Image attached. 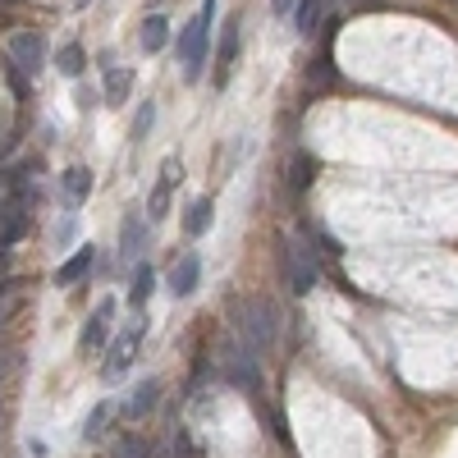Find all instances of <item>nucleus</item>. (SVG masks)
<instances>
[{
    "instance_id": "obj_1",
    "label": "nucleus",
    "mask_w": 458,
    "mask_h": 458,
    "mask_svg": "<svg viewBox=\"0 0 458 458\" xmlns=\"http://www.w3.org/2000/svg\"><path fill=\"white\" fill-rule=\"evenodd\" d=\"M216 0H202V10L188 19L174 37V60L183 64V79L198 83L202 79V64H207V51H211V28H216Z\"/></svg>"
},
{
    "instance_id": "obj_2",
    "label": "nucleus",
    "mask_w": 458,
    "mask_h": 458,
    "mask_svg": "<svg viewBox=\"0 0 458 458\" xmlns=\"http://www.w3.org/2000/svg\"><path fill=\"white\" fill-rule=\"evenodd\" d=\"M276 335H280V312H276V302L248 298L243 308H239V321H234V339H243L248 349L261 358V353H271Z\"/></svg>"
},
{
    "instance_id": "obj_3",
    "label": "nucleus",
    "mask_w": 458,
    "mask_h": 458,
    "mask_svg": "<svg viewBox=\"0 0 458 458\" xmlns=\"http://www.w3.org/2000/svg\"><path fill=\"white\" fill-rule=\"evenodd\" d=\"M220 371H225V380L234 390H248V394H257L261 390V358L248 349L243 339H229L225 344V353H220Z\"/></svg>"
},
{
    "instance_id": "obj_4",
    "label": "nucleus",
    "mask_w": 458,
    "mask_h": 458,
    "mask_svg": "<svg viewBox=\"0 0 458 458\" xmlns=\"http://www.w3.org/2000/svg\"><path fill=\"white\" fill-rule=\"evenodd\" d=\"M280 271H284V284L302 298V293H312L321 271H317V261L308 257V248H302L298 239H280Z\"/></svg>"
},
{
    "instance_id": "obj_5",
    "label": "nucleus",
    "mask_w": 458,
    "mask_h": 458,
    "mask_svg": "<svg viewBox=\"0 0 458 458\" xmlns=\"http://www.w3.org/2000/svg\"><path fill=\"white\" fill-rule=\"evenodd\" d=\"M142 335H147V317L138 312V321H133V326H129L120 339H114L110 349H106V362H101V376H106V380H120V376L133 367V353H138Z\"/></svg>"
},
{
    "instance_id": "obj_6",
    "label": "nucleus",
    "mask_w": 458,
    "mask_h": 458,
    "mask_svg": "<svg viewBox=\"0 0 458 458\" xmlns=\"http://www.w3.org/2000/svg\"><path fill=\"white\" fill-rule=\"evenodd\" d=\"M10 64L19 69V73H42L47 69V37L42 32H14L10 37Z\"/></svg>"
},
{
    "instance_id": "obj_7",
    "label": "nucleus",
    "mask_w": 458,
    "mask_h": 458,
    "mask_svg": "<svg viewBox=\"0 0 458 458\" xmlns=\"http://www.w3.org/2000/svg\"><path fill=\"white\" fill-rule=\"evenodd\" d=\"M239 28H243L239 14L225 19V28H220V42H216V73H211V88H216V92L229 88V73H234V60H239Z\"/></svg>"
},
{
    "instance_id": "obj_8",
    "label": "nucleus",
    "mask_w": 458,
    "mask_h": 458,
    "mask_svg": "<svg viewBox=\"0 0 458 458\" xmlns=\"http://www.w3.org/2000/svg\"><path fill=\"white\" fill-rule=\"evenodd\" d=\"M110 326H114V298H101V308L83 321V335H79V353H97L101 344L110 339Z\"/></svg>"
},
{
    "instance_id": "obj_9",
    "label": "nucleus",
    "mask_w": 458,
    "mask_h": 458,
    "mask_svg": "<svg viewBox=\"0 0 458 458\" xmlns=\"http://www.w3.org/2000/svg\"><path fill=\"white\" fill-rule=\"evenodd\" d=\"M198 284H202V257L198 252H183L174 266H170V298H193L198 293Z\"/></svg>"
},
{
    "instance_id": "obj_10",
    "label": "nucleus",
    "mask_w": 458,
    "mask_h": 458,
    "mask_svg": "<svg viewBox=\"0 0 458 458\" xmlns=\"http://www.w3.org/2000/svg\"><path fill=\"white\" fill-rule=\"evenodd\" d=\"M179 179H183V165H179V161H165L157 188H151V198H147V220H151V225L170 216V188H174Z\"/></svg>"
},
{
    "instance_id": "obj_11",
    "label": "nucleus",
    "mask_w": 458,
    "mask_h": 458,
    "mask_svg": "<svg viewBox=\"0 0 458 458\" xmlns=\"http://www.w3.org/2000/svg\"><path fill=\"white\" fill-rule=\"evenodd\" d=\"M129 92H133V69H124V64L101 69V101H106L110 110H114V106H124Z\"/></svg>"
},
{
    "instance_id": "obj_12",
    "label": "nucleus",
    "mask_w": 458,
    "mask_h": 458,
    "mask_svg": "<svg viewBox=\"0 0 458 458\" xmlns=\"http://www.w3.org/2000/svg\"><path fill=\"white\" fill-rule=\"evenodd\" d=\"M157 394H161V380H157V376H142L138 386L129 390V399L120 403V412H124V417H133V422H138V417H147L151 408H157Z\"/></svg>"
},
{
    "instance_id": "obj_13",
    "label": "nucleus",
    "mask_w": 458,
    "mask_h": 458,
    "mask_svg": "<svg viewBox=\"0 0 458 458\" xmlns=\"http://www.w3.org/2000/svg\"><path fill=\"white\" fill-rule=\"evenodd\" d=\"M138 47H142V55H161L170 47V19L165 14H147L138 23Z\"/></svg>"
},
{
    "instance_id": "obj_14",
    "label": "nucleus",
    "mask_w": 458,
    "mask_h": 458,
    "mask_svg": "<svg viewBox=\"0 0 458 458\" xmlns=\"http://www.w3.org/2000/svg\"><path fill=\"white\" fill-rule=\"evenodd\" d=\"M92 261H97V252L83 243V248H73L60 266H55V284L64 289V284H83L88 280V271H92Z\"/></svg>"
},
{
    "instance_id": "obj_15",
    "label": "nucleus",
    "mask_w": 458,
    "mask_h": 458,
    "mask_svg": "<svg viewBox=\"0 0 458 458\" xmlns=\"http://www.w3.org/2000/svg\"><path fill=\"white\" fill-rule=\"evenodd\" d=\"M88 193H92V170H88V165H69V170L60 174V198H64L69 207H83Z\"/></svg>"
},
{
    "instance_id": "obj_16",
    "label": "nucleus",
    "mask_w": 458,
    "mask_h": 458,
    "mask_svg": "<svg viewBox=\"0 0 458 458\" xmlns=\"http://www.w3.org/2000/svg\"><path fill=\"white\" fill-rule=\"evenodd\" d=\"M142 248H147V220H138V207H133L120 225V261H133Z\"/></svg>"
},
{
    "instance_id": "obj_17",
    "label": "nucleus",
    "mask_w": 458,
    "mask_h": 458,
    "mask_svg": "<svg viewBox=\"0 0 458 458\" xmlns=\"http://www.w3.org/2000/svg\"><path fill=\"white\" fill-rule=\"evenodd\" d=\"M151 289H157V266H151V261H138L133 276H129V308H133V312L147 308Z\"/></svg>"
},
{
    "instance_id": "obj_18",
    "label": "nucleus",
    "mask_w": 458,
    "mask_h": 458,
    "mask_svg": "<svg viewBox=\"0 0 458 458\" xmlns=\"http://www.w3.org/2000/svg\"><path fill=\"white\" fill-rule=\"evenodd\" d=\"M211 225H216V207H211V198L188 202V211H183V234H188V239L211 234Z\"/></svg>"
},
{
    "instance_id": "obj_19",
    "label": "nucleus",
    "mask_w": 458,
    "mask_h": 458,
    "mask_svg": "<svg viewBox=\"0 0 458 458\" xmlns=\"http://www.w3.org/2000/svg\"><path fill=\"white\" fill-rule=\"evenodd\" d=\"M114 412H120V399H110V394H106V399L88 412V422H83V440H101V431L110 427V417H114Z\"/></svg>"
},
{
    "instance_id": "obj_20",
    "label": "nucleus",
    "mask_w": 458,
    "mask_h": 458,
    "mask_svg": "<svg viewBox=\"0 0 458 458\" xmlns=\"http://www.w3.org/2000/svg\"><path fill=\"white\" fill-rule=\"evenodd\" d=\"M55 69L64 73V79H83V69H88L83 47H79V42H64V47L55 51Z\"/></svg>"
},
{
    "instance_id": "obj_21",
    "label": "nucleus",
    "mask_w": 458,
    "mask_h": 458,
    "mask_svg": "<svg viewBox=\"0 0 458 458\" xmlns=\"http://www.w3.org/2000/svg\"><path fill=\"white\" fill-rule=\"evenodd\" d=\"M151 124H157V101H142L138 114H133V124H129V138L133 142H147L151 138Z\"/></svg>"
},
{
    "instance_id": "obj_22",
    "label": "nucleus",
    "mask_w": 458,
    "mask_h": 458,
    "mask_svg": "<svg viewBox=\"0 0 458 458\" xmlns=\"http://www.w3.org/2000/svg\"><path fill=\"white\" fill-rule=\"evenodd\" d=\"M321 10H326V0H308V5H298V10H293V14H298V32H312L317 19H321Z\"/></svg>"
},
{
    "instance_id": "obj_23",
    "label": "nucleus",
    "mask_w": 458,
    "mask_h": 458,
    "mask_svg": "<svg viewBox=\"0 0 458 458\" xmlns=\"http://www.w3.org/2000/svg\"><path fill=\"white\" fill-rule=\"evenodd\" d=\"M120 458H147V440H138V436H129V440L120 445Z\"/></svg>"
},
{
    "instance_id": "obj_24",
    "label": "nucleus",
    "mask_w": 458,
    "mask_h": 458,
    "mask_svg": "<svg viewBox=\"0 0 458 458\" xmlns=\"http://www.w3.org/2000/svg\"><path fill=\"white\" fill-rule=\"evenodd\" d=\"M73 234H79V220H73V216H64V220H60V229H55V239H60V243H69Z\"/></svg>"
},
{
    "instance_id": "obj_25",
    "label": "nucleus",
    "mask_w": 458,
    "mask_h": 458,
    "mask_svg": "<svg viewBox=\"0 0 458 458\" xmlns=\"http://www.w3.org/2000/svg\"><path fill=\"white\" fill-rule=\"evenodd\" d=\"M298 10V0H271V14L276 19H284V14H293Z\"/></svg>"
},
{
    "instance_id": "obj_26",
    "label": "nucleus",
    "mask_w": 458,
    "mask_h": 458,
    "mask_svg": "<svg viewBox=\"0 0 458 458\" xmlns=\"http://www.w3.org/2000/svg\"><path fill=\"white\" fill-rule=\"evenodd\" d=\"M5 198H10V170L0 174V211H5Z\"/></svg>"
},
{
    "instance_id": "obj_27",
    "label": "nucleus",
    "mask_w": 458,
    "mask_h": 458,
    "mask_svg": "<svg viewBox=\"0 0 458 458\" xmlns=\"http://www.w3.org/2000/svg\"><path fill=\"white\" fill-rule=\"evenodd\" d=\"M0 5H5V10H10V5H19V0H0Z\"/></svg>"
},
{
    "instance_id": "obj_28",
    "label": "nucleus",
    "mask_w": 458,
    "mask_h": 458,
    "mask_svg": "<svg viewBox=\"0 0 458 458\" xmlns=\"http://www.w3.org/2000/svg\"><path fill=\"white\" fill-rule=\"evenodd\" d=\"M0 23H5V5H0Z\"/></svg>"
}]
</instances>
